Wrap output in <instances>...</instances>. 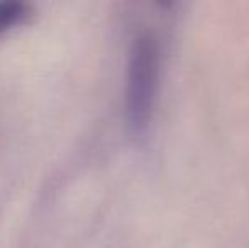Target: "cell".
<instances>
[{"label": "cell", "instance_id": "cell-1", "mask_svg": "<svg viewBox=\"0 0 249 248\" xmlns=\"http://www.w3.org/2000/svg\"><path fill=\"white\" fill-rule=\"evenodd\" d=\"M160 44L151 33L134 38L125 75V119L134 134H142L153 117L160 82Z\"/></svg>", "mask_w": 249, "mask_h": 248}, {"label": "cell", "instance_id": "cell-2", "mask_svg": "<svg viewBox=\"0 0 249 248\" xmlns=\"http://www.w3.org/2000/svg\"><path fill=\"white\" fill-rule=\"evenodd\" d=\"M31 16V5L19 0H3L0 2V36L10 29L26 22Z\"/></svg>", "mask_w": 249, "mask_h": 248}]
</instances>
